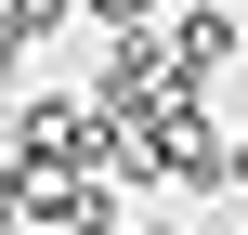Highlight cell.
Instances as JSON below:
<instances>
[{
    "label": "cell",
    "mask_w": 248,
    "mask_h": 235,
    "mask_svg": "<svg viewBox=\"0 0 248 235\" xmlns=\"http://www.w3.org/2000/svg\"><path fill=\"white\" fill-rule=\"evenodd\" d=\"M78 13H92V26H144L157 0H78Z\"/></svg>",
    "instance_id": "cell-2"
},
{
    "label": "cell",
    "mask_w": 248,
    "mask_h": 235,
    "mask_svg": "<svg viewBox=\"0 0 248 235\" xmlns=\"http://www.w3.org/2000/svg\"><path fill=\"white\" fill-rule=\"evenodd\" d=\"M235 183H248V144H235Z\"/></svg>",
    "instance_id": "cell-3"
},
{
    "label": "cell",
    "mask_w": 248,
    "mask_h": 235,
    "mask_svg": "<svg viewBox=\"0 0 248 235\" xmlns=\"http://www.w3.org/2000/svg\"><path fill=\"white\" fill-rule=\"evenodd\" d=\"M144 235H170V222H144Z\"/></svg>",
    "instance_id": "cell-4"
},
{
    "label": "cell",
    "mask_w": 248,
    "mask_h": 235,
    "mask_svg": "<svg viewBox=\"0 0 248 235\" xmlns=\"http://www.w3.org/2000/svg\"><path fill=\"white\" fill-rule=\"evenodd\" d=\"M235 13H183V26H170V39H157V52H170V78H183V92H196V78H222V65H235Z\"/></svg>",
    "instance_id": "cell-1"
}]
</instances>
